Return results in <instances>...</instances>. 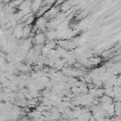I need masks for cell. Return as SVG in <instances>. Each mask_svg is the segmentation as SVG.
<instances>
[{
    "mask_svg": "<svg viewBox=\"0 0 121 121\" xmlns=\"http://www.w3.org/2000/svg\"><path fill=\"white\" fill-rule=\"evenodd\" d=\"M40 5H41V2L39 1H36V2H34V3H32V6H31V9H32V11L33 12H36V11H38L39 9H40Z\"/></svg>",
    "mask_w": 121,
    "mask_h": 121,
    "instance_id": "obj_1",
    "label": "cell"
}]
</instances>
